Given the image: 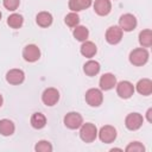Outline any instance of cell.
<instances>
[{
	"instance_id": "obj_1",
	"label": "cell",
	"mask_w": 152,
	"mask_h": 152,
	"mask_svg": "<svg viewBox=\"0 0 152 152\" xmlns=\"http://www.w3.org/2000/svg\"><path fill=\"white\" fill-rule=\"evenodd\" d=\"M148 57H150L148 51L145 48H137V49L131 51L129 62H131V64H133L135 66H141V65L147 63Z\"/></svg>"
},
{
	"instance_id": "obj_2",
	"label": "cell",
	"mask_w": 152,
	"mask_h": 152,
	"mask_svg": "<svg viewBox=\"0 0 152 152\" xmlns=\"http://www.w3.org/2000/svg\"><path fill=\"white\" fill-rule=\"evenodd\" d=\"M97 137V128L91 122H86L81 125L80 129V138L84 142H93Z\"/></svg>"
},
{
	"instance_id": "obj_3",
	"label": "cell",
	"mask_w": 152,
	"mask_h": 152,
	"mask_svg": "<svg viewBox=\"0 0 152 152\" xmlns=\"http://www.w3.org/2000/svg\"><path fill=\"white\" fill-rule=\"evenodd\" d=\"M103 101V95L102 91L97 88H90L86 93V102L90 107H99L102 104Z\"/></svg>"
},
{
	"instance_id": "obj_4",
	"label": "cell",
	"mask_w": 152,
	"mask_h": 152,
	"mask_svg": "<svg viewBox=\"0 0 152 152\" xmlns=\"http://www.w3.org/2000/svg\"><path fill=\"white\" fill-rule=\"evenodd\" d=\"M59 100V91L56 88H46L42 94V101L45 106L52 107Z\"/></svg>"
},
{
	"instance_id": "obj_5",
	"label": "cell",
	"mask_w": 152,
	"mask_h": 152,
	"mask_svg": "<svg viewBox=\"0 0 152 152\" xmlns=\"http://www.w3.org/2000/svg\"><path fill=\"white\" fill-rule=\"evenodd\" d=\"M64 125L70 129H77L83 124V118L77 112H70L64 116Z\"/></svg>"
},
{
	"instance_id": "obj_6",
	"label": "cell",
	"mask_w": 152,
	"mask_h": 152,
	"mask_svg": "<svg viewBox=\"0 0 152 152\" xmlns=\"http://www.w3.org/2000/svg\"><path fill=\"white\" fill-rule=\"evenodd\" d=\"M144 118L139 113H129L125 119V126L129 131H137L142 126Z\"/></svg>"
},
{
	"instance_id": "obj_7",
	"label": "cell",
	"mask_w": 152,
	"mask_h": 152,
	"mask_svg": "<svg viewBox=\"0 0 152 152\" xmlns=\"http://www.w3.org/2000/svg\"><path fill=\"white\" fill-rule=\"evenodd\" d=\"M97 134L100 140L104 144H110L116 139V129L110 125L102 126L101 129L97 132Z\"/></svg>"
},
{
	"instance_id": "obj_8",
	"label": "cell",
	"mask_w": 152,
	"mask_h": 152,
	"mask_svg": "<svg viewBox=\"0 0 152 152\" xmlns=\"http://www.w3.org/2000/svg\"><path fill=\"white\" fill-rule=\"evenodd\" d=\"M119 26L122 31L131 32L137 27V18L131 13H125L119 19Z\"/></svg>"
},
{
	"instance_id": "obj_9",
	"label": "cell",
	"mask_w": 152,
	"mask_h": 152,
	"mask_svg": "<svg viewBox=\"0 0 152 152\" xmlns=\"http://www.w3.org/2000/svg\"><path fill=\"white\" fill-rule=\"evenodd\" d=\"M122 33H124V31L120 28V26L113 25V26L108 27L107 31H106V40H107L109 44L115 45V44H118V43L121 42V39H122Z\"/></svg>"
},
{
	"instance_id": "obj_10",
	"label": "cell",
	"mask_w": 152,
	"mask_h": 152,
	"mask_svg": "<svg viewBox=\"0 0 152 152\" xmlns=\"http://www.w3.org/2000/svg\"><path fill=\"white\" fill-rule=\"evenodd\" d=\"M23 57L26 62L33 63L40 58V50L37 45L34 44H28L24 48L23 50Z\"/></svg>"
},
{
	"instance_id": "obj_11",
	"label": "cell",
	"mask_w": 152,
	"mask_h": 152,
	"mask_svg": "<svg viewBox=\"0 0 152 152\" xmlns=\"http://www.w3.org/2000/svg\"><path fill=\"white\" fill-rule=\"evenodd\" d=\"M116 94L121 99H129L134 94V86L129 81H121L116 84Z\"/></svg>"
},
{
	"instance_id": "obj_12",
	"label": "cell",
	"mask_w": 152,
	"mask_h": 152,
	"mask_svg": "<svg viewBox=\"0 0 152 152\" xmlns=\"http://www.w3.org/2000/svg\"><path fill=\"white\" fill-rule=\"evenodd\" d=\"M24 80H25V74L21 69H11L6 72V81L10 84L17 86L23 83Z\"/></svg>"
},
{
	"instance_id": "obj_13",
	"label": "cell",
	"mask_w": 152,
	"mask_h": 152,
	"mask_svg": "<svg viewBox=\"0 0 152 152\" xmlns=\"http://www.w3.org/2000/svg\"><path fill=\"white\" fill-rule=\"evenodd\" d=\"M94 11L96 14L103 17L110 13L112 11V2L110 0H95L94 2Z\"/></svg>"
},
{
	"instance_id": "obj_14",
	"label": "cell",
	"mask_w": 152,
	"mask_h": 152,
	"mask_svg": "<svg viewBox=\"0 0 152 152\" xmlns=\"http://www.w3.org/2000/svg\"><path fill=\"white\" fill-rule=\"evenodd\" d=\"M115 86H116V77L113 74L107 72V74H103L101 76V78H100V88L102 90H110Z\"/></svg>"
},
{
	"instance_id": "obj_15",
	"label": "cell",
	"mask_w": 152,
	"mask_h": 152,
	"mask_svg": "<svg viewBox=\"0 0 152 152\" xmlns=\"http://www.w3.org/2000/svg\"><path fill=\"white\" fill-rule=\"evenodd\" d=\"M137 91L144 96H148L152 94V81L150 78H141L137 83Z\"/></svg>"
},
{
	"instance_id": "obj_16",
	"label": "cell",
	"mask_w": 152,
	"mask_h": 152,
	"mask_svg": "<svg viewBox=\"0 0 152 152\" xmlns=\"http://www.w3.org/2000/svg\"><path fill=\"white\" fill-rule=\"evenodd\" d=\"M82 56L87 57V58H91L95 56L96 51H97V48L95 45V43L90 42V40H84L81 45V49H80Z\"/></svg>"
},
{
	"instance_id": "obj_17",
	"label": "cell",
	"mask_w": 152,
	"mask_h": 152,
	"mask_svg": "<svg viewBox=\"0 0 152 152\" xmlns=\"http://www.w3.org/2000/svg\"><path fill=\"white\" fill-rule=\"evenodd\" d=\"M93 0H69V8L71 12H80L91 6Z\"/></svg>"
},
{
	"instance_id": "obj_18",
	"label": "cell",
	"mask_w": 152,
	"mask_h": 152,
	"mask_svg": "<svg viewBox=\"0 0 152 152\" xmlns=\"http://www.w3.org/2000/svg\"><path fill=\"white\" fill-rule=\"evenodd\" d=\"M15 126L10 119H1L0 120V134L4 137H10L14 133Z\"/></svg>"
},
{
	"instance_id": "obj_19",
	"label": "cell",
	"mask_w": 152,
	"mask_h": 152,
	"mask_svg": "<svg viewBox=\"0 0 152 152\" xmlns=\"http://www.w3.org/2000/svg\"><path fill=\"white\" fill-rule=\"evenodd\" d=\"M52 20H53V18H52L51 13H49L46 11L39 12L36 17V21L40 27H49L52 24Z\"/></svg>"
},
{
	"instance_id": "obj_20",
	"label": "cell",
	"mask_w": 152,
	"mask_h": 152,
	"mask_svg": "<svg viewBox=\"0 0 152 152\" xmlns=\"http://www.w3.org/2000/svg\"><path fill=\"white\" fill-rule=\"evenodd\" d=\"M100 68H101V66H100V63H99V62L90 59V61H88V62L84 63V65H83V71H84V74L88 75V76H95V75L99 74Z\"/></svg>"
},
{
	"instance_id": "obj_21",
	"label": "cell",
	"mask_w": 152,
	"mask_h": 152,
	"mask_svg": "<svg viewBox=\"0 0 152 152\" xmlns=\"http://www.w3.org/2000/svg\"><path fill=\"white\" fill-rule=\"evenodd\" d=\"M46 125V118L43 113H33L31 116V126L36 129H40L45 127Z\"/></svg>"
},
{
	"instance_id": "obj_22",
	"label": "cell",
	"mask_w": 152,
	"mask_h": 152,
	"mask_svg": "<svg viewBox=\"0 0 152 152\" xmlns=\"http://www.w3.org/2000/svg\"><path fill=\"white\" fill-rule=\"evenodd\" d=\"M139 43L142 48H150L152 45V31L150 28L142 30L139 33Z\"/></svg>"
},
{
	"instance_id": "obj_23",
	"label": "cell",
	"mask_w": 152,
	"mask_h": 152,
	"mask_svg": "<svg viewBox=\"0 0 152 152\" xmlns=\"http://www.w3.org/2000/svg\"><path fill=\"white\" fill-rule=\"evenodd\" d=\"M23 23H24V18L21 14H18V13H12L7 18V24L12 28H20L23 26Z\"/></svg>"
},
{
	"instance_id": "obj_24",
	"label": "cell",
	"mask_w": 152,
	"mask_h": 152,
	"mask_svg": "<svg viewBox=\"0 0 152 152\" xmlns=\"http://www.w3.org/2000/svg\"><path fill=\"white\" fill-rule=\"evenodd\" d=\"M75 39H77L78 42H84L87 40L88 36H89V31L86 26H82V25H77L75 28H74V32H72Z\"/></svg>"
},
{
	"instance_id": "obj_25",
	"label": "cell",
	"mask_w": 152,
	"mask_h": 152,
	"mask_svg": "<svg viewBox=\"0 0 152 152\" xmlns=\"http://www.w3.org/2000/svg\"><path fill=\"white\" fill-rule=\"evenodd\" d=\"M64 23L69 26V27H76L80 23V17L76 12H70L65 15L64 18Z\"/></svg>"
},
{
	"instance_id": "obj_26",
	"label": "cell",
	"mask_w": 152,
	"mask_h": 152,
	"mask_svg": "<svg viewBox=\"0 0 152 152\" xmlns=\"http://www.w3.org/2000/svg\"><path fill=\"white\" fill-rule=\"evenodd\" d=\"M34 151H37V152H51L52 151V145L46 140H40L36 144Z\"/></svg>"
},
{
	"instance_id": "obj_27",
	"label": "cell",
	"mask_w": 152,
	"mask_h": 152,
	"mask_svg": "<svg viewBox=\"0 0 152 152\" xmlns=\"http://www.w3.org/2000/svg\"><path fill=\"white\" fill-rule=\"evenodd\" d=\"M125 151H126V152H144V151H145V147H144V145H142L141 142H139V141H132V142H129V144L126 146Z\"/></svg>"
},
{
	"instance_id": "obj_28",
	"label": "cell",
	"mask_w": 152,
	"mask_h": 152,
	"mask_svg": "<svg viewBox=\"0 0 152 152\" xmlns=\"http://www.w3.org/2000/svg\"><path fill=\"white\" fill-rule=\"evenodd\" d=\"M4 7L8 11H15L19 5H20V0H2Z\"/></svg>"
},
{
	"instance_id": "obj_29",
	"label": "cell",
	"mask_w": 152,
	"mask_h": 152,
	"mask_svg": "<svg viewBox=\"0 0 152 152\" xmlns=\"http://www.w3.org/2000/svg\"><path fill=\"white\" fill-rule=\"evenodd\" d=\"M146 118L148 122H152V108H148L146 112Z\"/></svg>"
},
{
	"instance_id": "obj_30",
	"label": "cell",
	"mask_w": 152,
	"mask_h": 152,
	"mask_svg": "<svg viewBox=\"0 0 152 152\" xmlns=\"http://www.w3.org/2000/svg\"><path fill=\"white\" fill-rule=\"evenodd\" d=\"M2 102H4V100H2V96H1V94H0V107L2 106Z\"/></svg>"
},
{
	"instance_id": "obj_31",
	"label": "cell",
	"mask_w": 152,
	"mask_h": 152,
	"mask_svg": "<svg viewBox=\"0 0 152 152\" xmlns=\"http://www.w3.org/2000/svg\"><path fill=\"white\" fill-rule=\"evenodd\" d=\"M0 19H1V12H0Z\"/></svg>"
}]
</instances>
